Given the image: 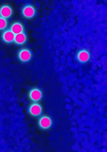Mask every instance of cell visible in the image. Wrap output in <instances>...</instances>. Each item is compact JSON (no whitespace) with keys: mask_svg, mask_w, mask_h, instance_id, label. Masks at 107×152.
<instances>
[{"mask_svg":"<svg viewBox=\"0 0 107 152\" xmlns=\"http://www.w3.org/2000/svg\"><path fill=\"white\" fill-rule=\"evenodd\" d=\"M33 53L27 48H22L17 52V58L22 63H28L32 60Z\"/></svg>","mask_w":107,"mask_h":152,"instance_id":"cell-1","label":"cell"},{"mask_svg":"<svg viewBox=\"0 0 107 152\" xmlns=\"http://www.w3.org/2000/svg\"><path fill=\"white\" fill-rule=\"evenodd\" d=\"M27 96L32 103H39L43 99V91L39 88H32L27 93Z\"/></svg>","mask_w":107,"mask_h":152,"instance_id":"cell-2","label":"cell"},{"mask_svg":"<svg viewBox=\"0 0 107 152\" xmlns=\"http://www.w3.org/2000/svg\"><path fill=\"white\" fill-rule=\"evenodd\" d=\"M37 125L41 129L47 130V129H51V127L53 126V119L48 115L41 116V117H39V118H38Z\"/></svg>","mask_w":107,"mask_h":152,"instance_id":"cell-3","label":"cell"},{"mask_svg":"<svg viewBox=\"0 0 107 152\" xmlns=\"http://www.w3.org/2000/svg\"><path fill=\"white\" fill-rule=\"evenodd\" d=\"M21 13H22V16L25 18L31 19V18H35V16L36 15V9H35L34 5H32V4H26V5H25L22 7Z\"/></svg>","mask_w":107,"mask_h":152,"instance_id":"cell-4","label":"cell"},{"mask_svg":"<svg viewBox=\"0 0 107 152\" xmlns=\"http://www.w3.org/2000/svg\"><path fill=\"white\" fill-rule=\"evenodd\" d=\"M76 60L81 63V64H85L87 62L90 61L91 59V53L88 49L86 48H82L77 51L76 55H75Z\"/></svg>","mask_w":107,"mask_h":152,"instance_id":"cell-5","label":"cell"},{"mask_svg":"<svg viewBox=\"0 0 107 152\" xmlns=\"http://www.w3.org/2000/svg\"><path fill=\"white\" fill-rule=\"evenodd\" d=\"M27 112L34 118H39L43 113V107L39 103H31L27 107Z\"/></svg>","mask_w":107,"mask_h":152,"instance_id":"cell-6","label":"cell"},{"mask_svg":"<svg viewBox=\"0 0 107 152\" xmlns=\"http://www.w3.org/2000/svg\"><path fill=\"white\" fill-rule=\"evenodd\" d=\"M1 38H2V41L4 43L12 44V43H15L16 35L13 33L10 29H6L5 31H3V33L1 35Z\"/></svg>","mask_w":107,"mask_h":152,"instance_id":"cell-7","label":"cell"},{"mask_svg":"<svg viewBox=\"0 0 107 152\" xmlns=\"http://www.w3.org/2000/svg\"><path fill=\"white\" fill-rule=\"evenodd\" d=\"M12 15H13V9L9 5L4 4L0 7V17L1 18L8 19L12 17Z\"/></svg>","mask_w":107,"mask_h":152,"instance_id":"cell-8","label":"cell"},{"mask_svg":"<svg viewBox=\"0 0 107 152\" xmlns=\"http://www.w3.org/2000/svg\"><path fill=\"white\" fill-rule=\"evenodd\" d=\"M15 35H18L21 33H24L25 31V27L21 22H14L10 25V28H9Z\"/></svg>","mask_w":107,"mask_h":152,"instance_id":"cell-9","label":"cell"},{"mask_svg":"<svg viewBox=\"0 0 107 152\" xmlns=\"http://www.w3.org/2000/svg\"><path fill=\"white\" fill-rule=\"evenodd\" d=\"M26 41H27V36H26V34L25 32L18 34V35H16L15 44H17L18 46H22V45H25L26 43Z\"/></svg>","mask_w":107,"mask_h":152,"instance_id":"cell-10","label":"cell"},{"mask_svg":"<svg viewBox=\"0 0 107 152\" xmlns=\"http://www.w3.org/2000/svg\"><path fill=\"white\" fill-rule=\"evenodd\" d=\"M8 26V20L0 17V31H5Z\"/></svg>","mask_w":107,"mask_h":152,"instance_id":"cell-11","label":"cell"}]
</instances>
